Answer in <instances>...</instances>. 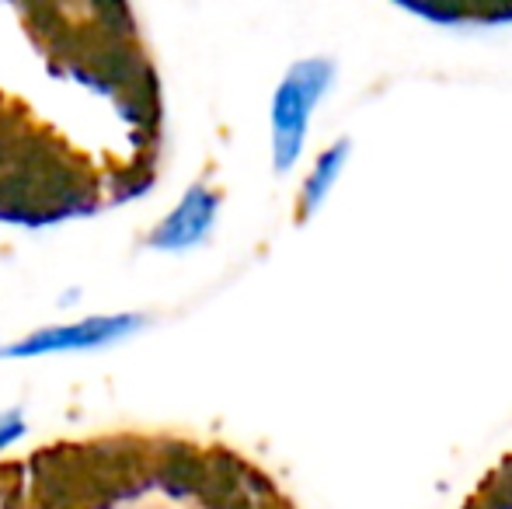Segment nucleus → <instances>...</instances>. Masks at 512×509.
Listing matches in <instances>:
<instances>
[{
    "mask_svg": "<svg viewBox=\"0 0 512 509\" xmlns=\"http://www.w3.org/2000/svg\"><path fill=\"white\" fill-rule=\"evenodd\" d=\"M331 63L328 60H300L297 67L286 70V77L279 81L276 95H272V164L276 171H290L300 161L307 143V129L314 119V109L321 102V95L331 84Z\"/></svg>",
    "mask_w": 512,
    "mask_h": 509,
    "instance_id": "1",
    "label": "nucleus"
},
{
    "mask_svg": "<svg viewBox=\"0 0 512 509\" xmlns=\"http://www.w3.org/2000/svg\"><path fill=\"white\" fill-rule=\"evenodd\" d=\"M140 328H147L143 314L119 311V314H84L74 321H56L21 339L0 346V360H46V356H74V353H98V349L119 346L133 339Z\"/></svg>",
    "mask_w": 512,
    "mask_h": 509,
    "instance_id": "2",
    "label": "nucleus"
},
{
    "mask_svg": "<svg viewBox=\"0 0 512 509\" xmlns=\"http://www.w3.org/2000/svg\"><path fill=\"white\" fill-rule=\"evenodd\" d=\"M216 217H220V192L209 189L206 182H196L178 196V203L150 227L147 248L161 255H185L199 248L213 234Z\"/></svg>",
    "mask_w": 512,
    "mask_h": 509,
    "instance_id": "3",
    "label": "nucleus"
},
{
    "mask_svg": "<svg viewBox=\"0 0 512 509\" xmlns=\"http://www.w3.org/2000/svg\"><path fill=\"white\" fill-rule=\"evenodd\" d=\"M345 157H349V143L345 140H338L335 147H328L324 154H317L314 168H310L307 178H304V192H300V213H304V217L307 213H314L317 206L328 199L331 185H335L338 175H342Z\"/></svg>",
    "mask_w": 512,
    "mask_h": 509,
    "instance_id": "4",
    "label": "nucleus"
},
{
    "mask_svg": "<svg viewBox=\"0 0 512 509\" xmlns=\"http://www.w3.org/2000/svg\"><path fill=\"white\" fill-rule=\"evenodd\" d=\"M28 436V415L21 405H7L0 408V457L7 454V450H14L21 440Z\"/></svg>",
    "mask_w": 512,
    "mask_h": 509,
    "instance_id": "5",
    "label": "nucleus"
},
{
    "mask_svg": "<svg viewBox=\"0 0 512 509\" xmlns=\"http://www.w3.org/2000/svg\"><path fill=\"white\" fill-rule=\"evenodd\" d=\"M0 346H4V339H0Z\"/></svg>",
    "mask_w": 512,
    "mask_h": 509,
    "instance_id": "6",
    "label": "nucleus"
}]
</instances>
